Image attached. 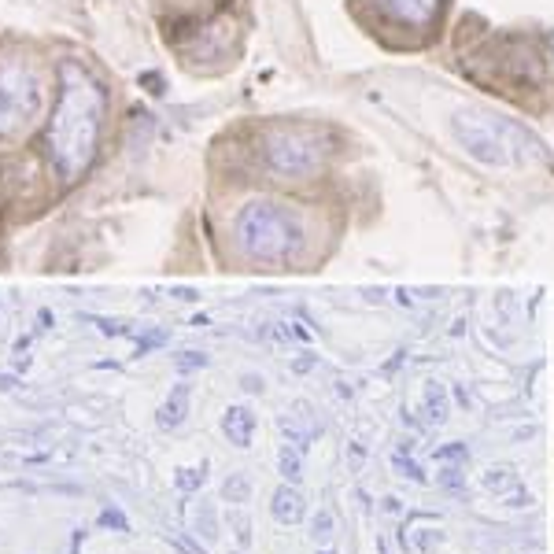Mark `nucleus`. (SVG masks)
Segmentation results:
<instances>
[{
	"label": "nucleus",
	"mask_w": 554,
	"mask_h": 554,
	"mask_svg": "<svg viewBox=\"0 0 554 554\" xmlns=\"http://www.w3.org/2000/svg\"><path fill=\"white\" fill-rule=\"evenodd\" d=\"M104 126V89L82 63L60 67V100L49 122V159L63 181H78L89 170Z\"/></svg>",
	"instance_id": "f257e3e1"
},
{
	"label": "nucleus",
	"mask_w": 554,
	"mask_h": 554,
	"mask_svg": "<svg viewBox=\"0 0 554 554\" xmlns=\"http://www.w3.org/2000/svg\"><path fill=\"white\" fill-rule=\"evenodd\" d=\"M233 233H237L241 252L248 259H259V263H285L289 255H296L303 241L300 222L270 200H255V204L241 207Z\"/></svg>",
	"instance_id": "f03ea898"
},
{
	"label": "nucleus",
	"mask_w": 554,
	"mask_h": 554,
	"mask_svg": "<svg viewBox=\"0 0 554 554\" xmlns=\"http://www.w3.org/2000/svg\"><path fill=\"white\" fill-rule=\"evenodd\" d=\"M455 141L466 148L473 159L488 163V167L521 163L525 152H529L525 145H536L521 126L499 119V115H484V111H458L455 115Z\"/></svg>",
	"instance_id": "7ed1b4c3"
},
{
	"label": "nucleus",
	"mask_w": 554,
	"mask_h": 554,
	"mask_svg": "<svg viewBox=\"0 0 554 554\" xmlns=\"http://www.w3.org/2000/svg\"><path fill=\"white\" fill-rule=\"evenodd\" d=\"M45 108V82L26 63H0V137L26 130Z\"/></svg>",
	"instance_id": "20e7f679"
},
{
	"label": "nucleus",
	"mask_w": 554,
	"mask_h": 554,
	"mask_svg": "<svg viewBox=\"0 0 554 554\" xmlns=\"http://www.w3.org/2000/svg\"><path fill=\"white\" fill-rule=\"evenodd\" d=\"M263 159L277 178L303 181L322 170L326 148H322V141H318L311 130H274V133H266Z\"/></svg>",
	"instance_id": "39448f33"
},
{
	"label": "nucleus",
	"mask_w": 554,
	"mask_h": 554,
	"mask_svg": "<svg viewBox=\"0 0 554 554\" xmlns=\"http://www.w3.org/2000/svg\"><path fill=\"white\" fill-rule=\"evenodd\" d=\"M377 4H381L392 19H399V23H407V26H429L436 8H440V0H377Z\"/></svg>",
	"instance_id": "423d86ee"
},
{
	"label": "nucleus",
	"mask_w": 554,
	"mask_h": 554,
	"mask_svg": "<svg viewBox=\"0 0 554 554\" xmlns=\"http://www.w3.org/2000/svg\"><path fill=\"white\" fill-rule=\"evenodd\" d=\"M270 510H274V518L281 521V525H296V521L303 518V510H307V503H303V495L296 484H281L274 492V499H270Z\"/></svg>",
	"instance_id": "0eeeda50"
},
{
	"label": "nucleus",
	"mask_w": 554,
	"mask_h": 554,
	"mask_svg": "<svg viewBox=\"0 0 554 554\" xmlns=\"http://www.w3.org/2000/svg\"><path fill=\"white\" fill-rule=\"evenodd\" d=\"M222 433L229 436V444L237 447H252L255 436V414L248 407H229L222 414Z\"/></svg>",
	"instance_id": "6e6552de"
},
{
	"label": "nucleus",
	"mask_w": 554,
	"mask_h": 554,
	"mask_svg": "<svg viewBox=\"0 0 554 554\" xmlns=\"http://www.w3.org/2000/svg\"><path fill=\"white\" fill-rule=\"evenodd\" d=\"M185 414H189V385H178L170 392V399L159 407V429H178L185 422Z\"/></svg>",
	"instance_id": "1a4fd4ad"
},
{
	"label": "nucleus",
	"mask_w": 554,
	"mask_h": 554,
	"mask_svg": "<svg viewBox=\"0 0 554 554\" xmlns=\"http://www.w3.org/2000/svg\"><path fill=\"white\" fill-rule=\"evenodd\" d=\"M422 403H425V422H433V425H444L447 422V414H451V403H447L444 385L429 381V385H425Z\"/></svg>",
	"instance_id": "9d476101"
},
{
	"label": "nucleus",
	"mask_w": 554,
	"mask_h": 554,
	"mask_svg": "<svg viewBox=\"0 0 554 554\" xmlns=\"http://www.w3.org/2000/svg\"><path fill=\"white\" fill-rule=\"evenodd\" d=\"M222 495L229 503H248L252 499V477L248 473H229L226 484H222Z\"/></svg>",
	"instance_id": "9b49d317"
},
{
	"label": "nucleus",
	"mask_w": 554,
	"mask_h": 554,
	"mask_svg": "<svg viewBox=\"0 0 554 554\" xmlns=\"http://www.w3.org/2000/svg\"><path fill=\"white\" fill-rule=\"evenodd\" d=\"M303 451H296V447H281V455H277V466H281V477H285V481L289 484H296L303 477Z\"/></svg>",
	"instance_id": "f8f14e48"
},
{
	"label": "nucleus",
	"mask_w": 554,
	"mask_h": 554,
	"mask_svg": "<svg viewBox=\"0 0 554 554\" xmlns=\"http://www.w3.org/2000/svg\"><path fill=\"white\" fill-rule=\"evenodd\" d=\"M196 532H200L207 543L218 540V518H215V506L211 503H200V510H196Z\"/></svg>",
	"instance_id": "ddd939ff"
},
{
	"label": "nucleus",
	"mask_w": 554,
	"mask_h": 554,
	"mask_svg": "<svg viewBox=\"0 0 554 554\" xmlns=\"http://www.w3.org/2000/svg\"><path fill=\"white\" fill-rule=\"evenodd\" d=\"M514 484H518V477H514V470H506V466H492V470L484 473V488L488 492H506Z\"/></svg>",
	"instance_id": "4468645a"
},
{
	"label": "nucleus",
	"mask_w": 554,
	"mask_h": 554,
	"mask_svg": "<svg viewBox=\"0 0 554 554\" xmlns=\"http://www.w3.org/2000/svg\"><path fill=\"white\" fill-rule=\"evenodd\" d=\"M207 481V466H200V470H178L174 473V484H178L181 492H196V488H204Z\"/></svg>",
	"instance_id": "2eb2a0df"
},
{
	"label": "nucleus",
	"mask_w": 554,
	"mask_h": 554,
	"mask_svg": "<svg viewBox=\"0 0 554 554\" xmlns=\"http://www.w3.org/2000/svg\"><path fill=\"white\" fill-rule=\"evenodd\" d=\"M311 536L314 540H329L333 536V514L329 510H318V518L311 521Z\"/></svg>",
	"instance_id": "dca6fc26"
},
{
	"label": "nucleus",
	"mask_w": 554,
	"mask_h": 554,
	"mask_svg": "<svg viewBox=\"0 0 554 554\" xmlns=\"http://www.w3.org/2000/svg\"><path fill=\"white\" fill-rule=\"evenodd\" d=\"M229 529H233V536H237V543H241V547H248V543H252V525H248V518H244V514H229Z\"/></svg>",
	"instance_id": "f3484780"
},
{
	"label": "nucleus",
	"mask_w": 554,
	"mask_h": 554,
	"mask_svg": "<svg viewBox=\"0 0 554 554\" xmlns=\"http://www.w3.org/2000/svg\"><path fill=\"white\" fill-rule=\"evenodd\" d=\"M392 466H396L403 477H410V481H418V484H425V473L418 470V462H410V458H403V451H399L396 458H392Z\"/></svg>",
	"instance_id": "a211bd4d"
},
{
	"label": "nucleus",
	"mask_w": 554,
	"mask_h": 554,
	"mask_svg": "<svg viewBox=\"0 0 554 554\" xmlns=\"http://www.w3.org/2000/svg\"><path fill=\"white\" fill-rule=\"evenodd\" d=\"M100 525H104V529H115V532H130V521L122 518V510H115V506H108V510L100 514Z\"/></svg>",
	"instance_id": "6ab92c4d"
},
{
	"label": "nucleus",
	"mask_w": 554,
	"mask_h": 554,
	"mask_svg": "<svg viewBox=\"0 0 554 554\" xmlns=\"http://www.w3.org/2000/svg\"><path fill=\"white\" fill-rule=\"evenodd\" d=\"M466 458H470L466 444H451V447H440V451H436V462H466Z\"/></svg>",
	"instance_id": "aec40b11"
},
{
	"label": "nucleus",
	"mask_w": 554,
	"mask_h": 554,
	"mask_svg": "<svg viewBox=\"0 0 554 554\" xmlns=\"http://www.w3.org/2000/svg\"><path fill=\"white\" fill-rule=\"evenodd\" d=\"M204 355H196V351H185V359H178V370H196V366H204Z\"/></svg>",
	"instance_id": "412c9836"
},
{
	"label": "nucleus",
	"mask_w": 554,
	"mask_h": 554,
	"mask_svg": "<svg viewBox=\"0 0 554 554\" xmlns=\"http://www.w3.org/2000/svg\"><path fill=\"white\" fill-rule=\"evenodd\" d=\"M440 484L444 488H462V477H458V470H444L440 473Z\"/></svg>",
	"instance_id": "4be33fe9"
},
{
	"label": "nucleus",
	"mask_w": 554,
	"mask_h": 554,
	"mask_svg": "<svg viewBox=\"0 0 554 554\" xmlns=\"http://www.w3.org/2000/svg\"><path fill=\"white\" fill-rule=\"evenodd\" d=\"M532 495L529 492H510V506H529Z\"/></svg>",
	"instance_id": "5701e85b"
},
{
	"label": "nucleus",
	"mask_w": 554,
	"mask_h": 554,
	"mask_svg": "<svg viewBox=\"0 0 554 554\" xmlns=\"http://www.w3.org/2000/svg\"><path fill=\"white\" fill-rule=\"evenodd\" d=\"M244 388H248V392H263V381H259V377H244Z\"/></svg>",
	"instance_id": "b1692460"
},
{
	"label": "nucleus",
	"mask_w": 554,
	"mask_h": 554,
	"mask_svg": "<svg viewBox=\"0 0 554 554\" xmlns=\"http://www.w3.org/2000/svg\"><path fill=\"white\" fill-rule=\"evenodd\" d=\"M551 52H554V37H551Z\"/></svg>",
	"instance_id": "393cba45"
}]
</instances>
